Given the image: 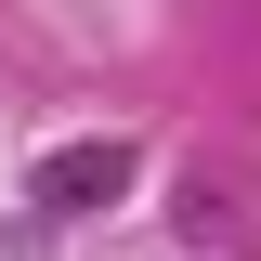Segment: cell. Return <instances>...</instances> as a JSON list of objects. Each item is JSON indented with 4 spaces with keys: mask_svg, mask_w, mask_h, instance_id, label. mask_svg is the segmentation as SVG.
I'll return each mask as SVG.
<instances>
[{
    "mask_svg": "<svg viewBox=\"0 0 261 261\" xmlns=\"http://www.w3.org/2000/svg\"><path fill=\"white\" fill-rule=\"evenodd\" d=\"M130 183H144V144H130V130H92V144H53V157L27 170V196H39V209H65V222H79V209H118Z\"/></svg>",
    "mask_w": 261,
    "mask_h": 261,
    "instance_id": "6da1fadb",
    "label": "cell"
}]
</instances>
